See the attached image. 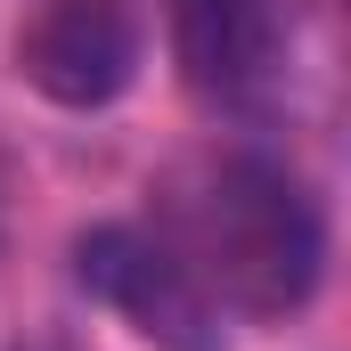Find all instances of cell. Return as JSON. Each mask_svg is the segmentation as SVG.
<instances>
[{
	"label": "cell",
	"instance_id": "1",
	"mask_svg": "<svg viewBox=\"0 0 351 351\" xmlns=\"http://www.w3.org/2000/svg\"><path fill=\"white\" fill-rule=\"evenodd\" d=\"M156 237L213 302L245 319H294L327 269V221L311 188L262 156L180 164L156 196Z\"/></svg>",
	"mask_w": 351,
	"mask_h": 351
},
{
	"label": "cell",
	"instance_id": "2",
	"mask_svg": "<svg viewBox=\"0 0 351 351\" xmlns=\"http://www.w3.org/2000/svg\"><path fill=\"white\" fill-rule=\"evenodd\" d=\"M74 278H82L106 311L131 319L139 343H156V351H229L221 302L172 262L164 237H147V229H131V221L82 229V237H74Z\"/></svg>",
	"mask_w": 351,
	"mask_h": 351
},
{
	"label": "cell",
	"instance_id": "3",
	"mask_svg": "<svg viewBox=\"0 0 351 351\" xmlns=\"http://www.w3.org/2000/svg\"><path fill=\"white\" fill-rule=\"evenodd\" d=\"M139 58H147V25L131 0H41L16 25V74L74 114L114 106L139 82Z\"/></svg>",
	"mask_w": 351,
	"mask_h": 351
},
{
	"label": "cell",
	"instance_id": "4",
	"mask_svg": "<svg viewBox=\"0 0 351 351\" xmlns=\"http://www.w3.org/2000/svg\"><path fill=\"white\" fill-rule=\"evenodd\" d=\"M180 66L204 98H254L294 41V0H172Z\"/></svg>",
	"mask_w": 351,
	"mask_h": 351
}]
</instances>
